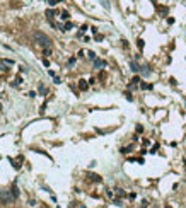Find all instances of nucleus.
<instances>
[{
	"instance_id": "obj_1",
	"label": "nucleus",
	"mask_w": 186,
	"mask_h": 208,
	"mask_svg": "<svg viewBox=\"0 0 186 208\" xmlns=\"http://www.w3.org/2000/svg\"><path fill=\"white\" fill-rule=\"evenodd\" d=\"M34 39L38 41V45L43 46V49H45V48H51V46H53L51 39L46 36L45 33H41V31H36V33H34Z\"/></svg>"
},
{
	"instance_id": "obj_2",
	"label": "nucleus",
	"mask_w": 186,
	"mask_h": 208,
	"mask_svg": "<svg viewBox=\"0 0 186 208\" xmlns=\"http://www.w3.org/2000/svg\"><path fill=\"white\" fill-rule=\"evenodd\" d=\"M0 200H2V203H5V205H9V203H12L14 201V196H12V193L10 191H0Z\"/></svg>"
},
{
	"instance_id": "obj_3",
	"label": "nucleus",
	"mask_w": 186,
	"mask_h": 208,
	"mask_svg": "<svg viewBox=\"0 0 186 208\" xmlns=\"http://www.w3.org/2000/svg\"><path fill=\"white\" fill-rule=\"evenodd\" d=\"M140 68H142V65H138V61H137V60L130 61V70H132L133 74H140Z\"/></svg>"
},
{
	"instance_id": "obj_4",
	"label": "nucleus",
	"mask_w": 186,
	"mask_h": 208,
	"mask_svg": "<svg viewBox=\"0 0 186 208\" xmlns=\"http://www.w3.org/2000/svg\"><path fill=\"white\" fill-rule=\"evenodd\" d=\"M87 177L92 181V183H103V177L99 174H94V172H87Z\"/></svg>"
},
{
	"instance_id": "obj_5",
	"label": "nucleus",
	"mask_w": 186,
	"mask_h": 208,
	"mask_svg": "<svg viewBox=\"0 0 186 208\" xmlns=\"http://www.w3.org/2000/svg\"><path fill=\"white\" fill-rule=\"evenodd\" d=\"M45 14H46V19H48V20L51 22V24H53V22H55L53 19H55V16H56L58 12H56V10H53V9H48V10H46Z\"/></svg>"
},
{
	"instance_id": "obj_6",
	"label": "nucleus",
	"mask_w": 186,
	"mask_h": 208,
	"mask_svg": "<svg viewBox=\"0 0 186 208\" xmlns=\"http://www.w3.org/2000/svg\"><path fill=\"white\" fill-rule=\"evenodd\" d=\"M150 74H152L150 67L149 65H142V68H140V75H142V77H149Z\"/></svg>"
},
{
	"instance_id": "obj_7",
	"label": "nucleus",
	"mask_w": 186,
	"mask_h": 208,
	"mask_svg": "<svg viewBox=\"0 0 186 208\" xmlns=\"http://www.w3.org/2000/svg\"><path fill=\"white\" fill-rule=\"evenodd\" d=\"M106 65H108V63H106L104 60H101V58H96V60H94V68H97V70L104 68Z\"/></svg>"
},
{
	"instance_id": "obj_8",
	"label": "nucleus",
	"mask_w": 186,
	"mask_h": 208,
	"mask_svg": "<svg viewBox=\"0 0 186 208\" xmlns=\"http://www.w3.org/2000/svg\"><path fill=\"white\" fill-rule=\"evenodd\" d=\"M140 77H138V75H135V77L132 78V82H130V85H128V89H137V87H138V84H140Z\"/></svg>"
},
{
	"instance_id": "obj_9",
	"label": "nucleus",
	"mask_w": 186,
	"mask_h": 208,
	"mask_svg": "<svg viewBox=\"0 0 186 208\" xmlns=\"http://www.w3.org/2000/svg\"><path fill=\"white\" fill-rule=\"evenodd\" d=\"M10 193H12L14 200H17V198H19V188H17L16 184H12V188H10Z\"/></svg>"
},
{
	"instance_id": "obj_10",
	"label": "nucleus",
	"mask_w": 186,
	"mask_h": 208,
	"mask_svg": "<svg viewBox=\"0 0 186 208\" xmlns=\"http://www.w3.org/2000/svg\"><path fill=\"white\" fill-rule=\"evenodd\" d=\"M60 19H62V20H68V19H70V12H68V10L60 12Z\"/></svg>"
},
{
	"instance_id": "obj_11",
	"label": "nucleus",
	"mask_w": 186,
	"mask_h": 208,
	"mask_svg": "<svg viewBox=\"0 0 186 208\" xmlns=\"http://www.w3.org/2000/svg\"><path fill=\"white\" fill-rule=\"evenodd\" d=\"M79 87H80V90H87V87H89L87 80H79Z\"/></svg>"
},
{
	"instance_id": "obj_12",
	"label": "nucleus",
	"mask_w": 186,
	"mask_h": 208,
	"mask_svg": "<svg viewBox=\"0 0 186 208\" xmlns=\"http://www.w3.org/2000/svg\"><path fill=\"white\" fill-rule=\"evenodd\" d=\"M140 89H149V90H152L154 89V85H152V84H145V82H140Z\"/></svg>"
},
{
	"instance_id": "obj_13",
	"label": "nucleus",
	"mask_w": 186,
	"mask_h": 208,
	"mask_svg": "<svg viewBox=\"0 0 186 208\" xmlns=\"http://www.w3.org/2000/svg\"><path fill=\"white\" fill-rule=\"evenodd\" d=\"M99 4L103 5L106 10H109V9H111V5H109V2H108V0H99Z\"/></svg>"
},
{
	"instance_id": "obj_14",
	"label": "nucleus",
	"mask_w": 186,
	"mask_h": 208,
	"mask_svg": "<svg viewBox=\"0 0 186 208\" xmlns=\"http://www.w3.org/2000/svg\"><path fill=\"white\" fill-rule=\"evenodd\" d=\"M0 61H2L4 65H9V67H10V65H14V63H16V61H14V60H7V58H2V60H0Z\"/></svg>"
},
{
	"instance_id": "obj_15",
	"label": "nucleus",
	"mask_w": 186,
	"mask_h": 208,
	"mask_svg": "<svg viewBox=\"0 0 186 208\" xmlns=\"http://www.w3.org/2000/svg\"><path fill=\"white\" fill-rule=\"evenodd\" d=\"M72 27H75V26L74 24H72V22H70V20H68V22H67V24L65 26H63V29H62V31H70V29Z\"/></svg>"
},
{
	"instance_id": "obj_16",
	"label": "nucleus",
	"mask_w": 186,
	"mask_h": 208,
	"mask_svg": "<svg viewBox=\"0 0 186 208\" xmlns=\"http://www.w3.org/2000/svg\"><path fill=\"white\" fill-rule=\"evenodd\" d=\"M38 92H39V94H41V96H45L46 92H48V90H46V87H45V85H43V84H41V85H39V89H38Z\"/></svg>"
},
{
	"instance_id": "obj_17",
	"label": "nucleus",
	"mask_w": 186,
	"mask_h": 208,
	"mask_svg": "<svg viewBox=\"0 0 186 208\" xmlns=\"http://www.w3.org/2000/svg\"><path fill=\"white\" fill-rule=\"evenodd\" d=\"M137 46H138V48H140V49H144L145 43H144V39H142V38H140V39H137Z\"/></svg>"
},
{
	"instance_id": "obj_18",
	"label": "nucleus",
	"mask_w": 186,
	"mask_h": 208,
	"mask_svg": "<svg viewBox=\"0 0 186 208\" xmlns=\"http://www.w3.org/2000/svg\"><path fill=\"white\" fill-rule=\"evenodd\" d=\"M120 152H121V154H128V152H132V145H128V147H123Z\"/></svg>"
},
{
	"instance_id": "obj_19",
	"label": "nucleus",
	"mask_w": 186,
	"mask_h": 208,
	"mask_svg": "<svg viewBox=\"0 0 186 208\" xmlns=\"http://www.w3.org/2000/svg\"><path fill=\"white\" fill-rule=\"evenodd\" d=\"M21 82H22V80H21V77H17L16 80H14L12 84H10V85H12V87H17V85H19V84H21Z\"/></svg>"
},
{
	"instance_id": "obj_20",
	"label": "nucleus",
	"mask_w": 186,
	"mask_h": 208,
	"mask_svg": "<svg viewBox=\"0 0 186 208\" xmlns=\"http://www.w3.org/2000/svg\"><path fill=\"white\" fill-rule=\"evenodd\" d=\"M87 56H89V58H91V60H92V61H94V60H96V58H97V56H96V53H94V51H87Z\"/></svg>"
},
{
	"instance_id": "obj_21",
	"label": "nucleus",
	"mask_w": 186,
	"mask_h": 208,
	"mask_svg": "<svg viewBox=\"0 0 186 208\" xmlns=\"http://www.w3.org/2000/svg\"><path fill=\"white\" fill-rule=\"evenodd\" d=\"M115 191H116V195H118V196H125V195H126V193H125V191H123L121 188H116Z\"/></svg>"
},
{
	"instance_id": "obj_22",
	"label": "nucleus",
	"mask_w": 186,
	"mask_h": 208,
	"mask_svg": "<svg viewBox=\"0 0 186 208\" xmlns=\"http://www.w3.org/2000/svg\"><path fill=\"white\" fill-rule=\"evenodd\" d=\"M157 148H159V143H155V145H154V147L150 148L149 152H150V154H155V152H157Z\"/></svg>"
},
{
	"instance_id": "obj_23",
	"label": "nucleus",
	"mask_w": 186,
	"mask_h": 208,
	"mask_svg": "<svg viewBox=\"0 0 186 208\" xmlns=\"http://www.w3.org/2000/svg\"><path fill=\"white\" fill-rule=\"evenodd\" d=\"M125 97H126V101H130V102L133 101V96L130 94V92H125Z\"/></svg>"
},
{
	"instance_id": "obj_24",
	"label": "nucleus",
	"mask_w": 186,
	"mask_h": 208,
	"mask_svg": "<svg viewBox=\"0 0 186 208\" xmlns=\"http://www.w3.org/2000/svg\"><path fill=\"white\" fill-rule=\"evenodd\" d=\"M75 61H77V58L75 56H72L70 60H68V67H72V65H75Z\"/></svg>"
},
{
	"instance_id": "obj_25",
	"label": "nucleus",
	"mask_w": 186,
	"mask_h": 208,
	"mask_svg": "<svg viewBox=\"0 0 186 208\" xmlns=\"http://www.w3.org/2000/svg\"><path fill=\"white\" fill-rule=\"evenodd\" d=\"M87 29H89V26H87V24H82V26H80V33H85Z\"/></svg>"
},
{
	"instance_id": "obj_26",
	"label": "nucleus",
	"mask_w": 186,
	"mask_h": 208,
	"mask_svg": "<svg viewBox=\"0 0 186 208\" xmlns=\"http://www.w3.org/2000/svg\"><path fill=\"white\" fill-rule=\"evenodd\" d=\"M113 203H115L116 206H123V203H121V200H118V198H116V200H113Z\"/></svg>"
},
{
	"instance_id": "obj_27",
	"label": "nucleus",
	"mask_w": 186,
	"mask_h": 208,
	"mask_svg": "<svg viewBox=\"0 0 186 208\" xmlns=\"http://www.w3.org/2000/svg\"><path fill=\"white\" fill-rule=\"evenodd\" d=\"M58 2H62V0H48V4H50L51 7H53V5H56Z\"/></svg>"
},
{
	"instance_id": "obj_28",
	"label": "nucleus",
	"mask_w": 186,
	"mask_h": 208,
	"mask_svg": "<svg viewBox=\"0 0 186 208\" xmlns=\"http://www.w3.org/2000/svg\"><path fill=\"white\" fill-rule=\"evenodd\" d=\"M135 130H137V133H142V131H144V126H142V125H137Z\"/></svg>"
},
{
	"instance_id": "obj_29",
	"label": "nucleus",
	"mask_w": 186,
	"mask_h": 208,
	"mask_svg": "<svg viewBox=\"0 0 186 208\" xmlns=\"http://www.w3.org/2000/svg\"><path fill=\"white\" fill-rule=\"evenodd\" d=\"M147 206H149V201L144 200V201H142V205H140V208H147Z\"/></svg>"
},
{
	"instance_id": "obj_30",
	"label": "nucleus",
	"mask_w": 186,
	"mask_h": 208,
	"mask_svg": "<svg viewBox=\"0 0 186 208\" xmlns=\"http://www.w3.org/2000/svg\"><path fill=\"white\" fill-rule=\"evenodd\" d=\"M103 34H96V41H103Z\"/></svg>"
},
{
	"instance_id": "obj_31",
	"label": "nucleus",
	"mask_w": 186,
	"mask_h": 208,
	"mask_svg": "<svg viewBox=\"0 0 186 208\" xmlns=\"http://www.w3.org/2000/svg\"><path fill=\"white\" fill-rule=\"evenodd\" d=\"M27 96H29V97H36V92H34V90H29Z\"/></svg>"
},
{
	"instance_id": "obj_32",
	"label": "nucleus",
	"mask_w": 186,
	"mask_h": 208,
	"mask_svg": "<svg viewBox=\"0 0 186 208\" xmlns=\"http://www.w3.org/2000/svg\"><path fill=\"white\" fill-rule=\"evenodd\" d=\"M53 82H55V84H60L62 80H60V77H53Z\"/></svg>"
},
{
	"instance_id": "obj_33",
	"label": "nucleus",
	"mask_w": 186,
	"mask_h": 208,
	"mask_svg": "<svg viewBox=\"0 0 186 208\" xmlns=\"http://www.w3.org/2000/svg\"><path fill=\"white\" fill-rule=\"evenodd\" d=\"M166 208H171V206H169V205H166Z\"/></svg>"
}]
</instances>
